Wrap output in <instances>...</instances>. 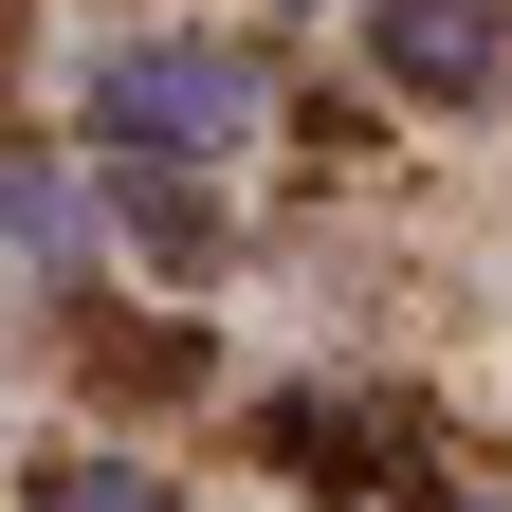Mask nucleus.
Masks as SVG:
<instances>
[{
    "label": "nucleus",
    "mask_w": 512,
    "mask_h": 512,
    "mask_svg": "<svg viewBox=\"0 0 512 512\" xmlns=\"http://www.w3.org/2000/svg\"><path fill=\"white\" fill-rule=\"evenodd\" d=\"M37 512H165V494L128 476V458H55V476H37Z\"/></svg>",
    "instance_id": "nucleus-3"
},
{
    "label": "nucleus",
    "mask_w": 512,
    "mask_h": 512,
    "mask_svg": "<svg viewBox=\"0 0 512 512\" xmlns=\"http://www.w3.org/2000/svg\"><path fill=\"white\" fill-rule=\"evenodd\" d=\"M366 74L421 110H476L512 74V0H366Z\"/></svg>",
    "instance_id": "nucleus-2"
},
{
    "label": "nucleus",
    "mask_w": 512,
    "mask_h": 512,
    "mask_svg": "<svg viewBox=\"0 0 512 512\" xmlns=\"http://www.w3.org/2000/svg\"><path fill=\"white\" fill-rule=\"evenodd\" d=\"M238 110H256V55L165 37V55H110V74H92V147L110 165H165L183 128H238Z\"/></svg>",
    "instance_id": "nucleus-1"
}]
</instances>
